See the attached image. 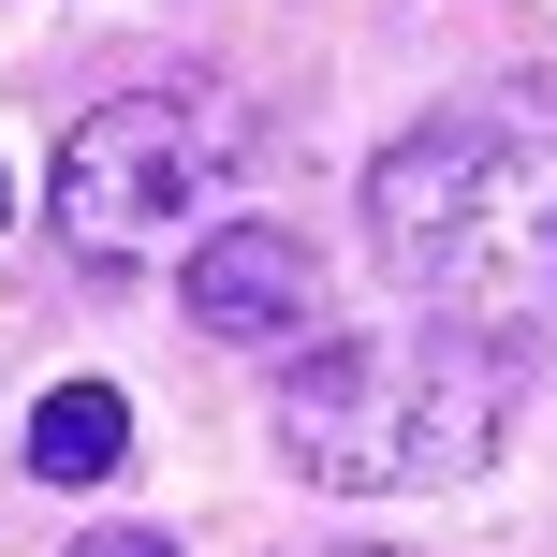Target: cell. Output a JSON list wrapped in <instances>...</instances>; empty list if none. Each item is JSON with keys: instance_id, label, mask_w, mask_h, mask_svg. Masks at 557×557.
<instances>
[{"instance_id": "8992f818", "label": "cell", "mask_w": 557, "mask_h": 557, "mask_svg": "<svg viewBox=\"0 0 557 557\" xmlns=\"http://www.w3.org/2000/svg\"><path fill=\"white\" fill-rule=\"evenodd\" d=\"M59 557H176L162 529H88V543H59Z\"/></svg>"}, {"instance_id": "ba28073f", "label": "cell", "mask_w": 557, "mask_h": 557, "mask_svg": "<svg viewBox=\"0 0 557 557\" xmlns=\"http://www.w3.org/2000/svg\"><path fill=\"white\" fill-rule=\"evenodd\" d=\"M337 557H382V543H337Z\"/></svg>"}, {"instance_id": "3957f363", "label": "cell", "mask_w": 557, "mask_h": 557, "mask_svg": "<svg viewBox=\"0 0 557 557\" xmlns=\"http://www.w3.org/2000/svg\"><path fill=\"white\" fill-rule=\"evenodd\" d=\"M235 162H250V117L221 88H117V103H88L59 133L45 206L74 235V264H147V250H191L221 221Z\"/></svg>"}, {"instance_id": "6da1fadb", "label": "cell", "mask_w": 557, "mask_h": 557, "mask_svg": "<svg viewBox=\"0 0 557 557\" xmlns=\"http://www.w3.org/2000/svg\"><path fill=\"white\" fill-rule=\"evenodd\" d=\"M278 470L323 499H411V484H470L513 425V337L484 323H367L278 367Z\"/></svg>"}, {"instance_id": "52a82bcc", "label": "cell", "mask_w": 557, "mask_h": 557, "mask_svg": "<svg viewBox=\"0 0 557 557\" xmlns=\"http://www.w3.org/2000/svg\"><path fill=\"white\" fill-rule=\"evenodd\" d=\"M0 221H15V176H0Z\"/></svg>"}, {"instance_id": "5b68a950", "label": "cell", "mask_w": 557, "mask_h": 557, "mask_svg": "<svg viewBox=\"0 0 557 557\" xmlns=\"http://www.w3.org/2000/svg\"><path fill=\"white\" fill-rule=\"evenodd\" d=\"M117 455H133V396L117 382H59L29 411V484H103Z\"/></svg>"}, {"instance_id": "277c9868", "label": "cell", "mask_w": 557, "mask_h": 557, "mask_svg": "<svg viewBox=\"0 0 557 557\" xmlns=\"http://www.w3.org/2000/svg\"><path fill=\"white\" fill-rule=\"evenodd\" d=\"M191 323L206 337H235V352H278V337H308V308H323V250L308 235H278V221H221V235H191Z\"/></svg>"}, {"instance_id": "7a4b0ae2", "label": "cell", "mask_w": 557, "mask_h": 557, "mask_svg": "<svg viewBox=\"0 0 557 557\" xmlns=\"http://www.w3.org/2000/svg\"><path fill=\"white\" fill-rule=\"evenodd\" d=\"M367 235L382 278L425 294V323H484L529 294V235L557 250V147L529 117H425L367 162Z\"/></svg>"}]
</instances>
